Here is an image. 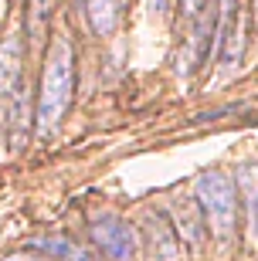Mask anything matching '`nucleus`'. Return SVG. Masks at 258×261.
<instances>
[{"mask_svg": "<svg viewBox=\"0 0 258 261\" xmlns=\"http://www.w3.org/2000/svg\"><path fill=\"white\" fill-rule=\"evenodd\" d=\"M173 231H177V238H183V244L201 248L207 224H204V214L194 197H177L173 200Z\"/></svg>", "mask_w": 258, "mask_h": 261, "instance_id": "0eeeda50", "label": "nucleus"}, {"mask_svg": "<svg viewBox=\"0 0 258 261\" xmlns=\"http://www.w3.org/2000/svg\"><path fill=\"white\" fill-rule=\"evenodd\" d=\"M255 17H258V0H255Z\"/></svg>", "mask_w": 258, "mask_h": 261, "instance_id": "f3484780", "label": "nucleus"}, {"mask_svg": "<svg viewBox=\"0 0 258 261\" xmlns=\"http://www.w3.org/2000/svg\"><path fill=\"white\" fill-rule=\"evenodd\" d=\"M17 92H24V41L7 34L0 41V106L14 102Z\"/></svg>", "mask_w": 258, "mask_h": 261, "instance_id": "39448f33", "label": "nucleus"}, {"mask_svg": "<svg viewBox=\"0 0 258 261\" xmlns=\"http://www.w3.org/2000/svg\"><path fill=\"white\" fill-rule=\"evenodd\" d=\"M214 38H218V55H221V61H224L228 68L241 65L245 38H241V7H238V0H218Z\"/></svg>", "mask_w": 258, "mask_h": 261, "instance_id": "20e7f679", "label": "nucleus"}, {"mask_svg": "<svg viewBox=\"0 0 258 261\" xmlns=\"http://www.w3.org/2000/svg\"><path fill=\"white\" fill-rule=\"evenodd\" d=\"M82 14L88 17V28L96 31L99 38H109V34L119 28V17H123V0H85Z\"/></svg>", "mask_w": 258, "mask_h": 261, "instance_id": "6e6552de", "label": "nucleus"}, {"mask_svg": "<svg viewBox=\"0 0 258 261\" xmlns=\"http://www.w3.org/2000/svg\"><path fill=\"white\" fill-rule=\"evenodd\" d=\"M4 17H7V0H0V24H4Z\"/></svg>", "mask_w": 258, "mask_h": 261, "instance_id": "2eb2a0df", "label": "nucleus"}, {"mask_svg": "<svg viewBox=\"0 0 258 261\" xmlns=\"http://www.w3.org/2000/svg\"><path fill=\"white\" fill-rule=\"evenodd\" d=\"M204 4H207V0H183V17H197V14H201V7Z\"/></svg>", "mask_w": 258, "mask_h": 261, "instance_id": "ddd939ff", "label": "nucleus"}, {"mask_svg": "<svg viewBox=\"0 0 258 261\" xmlns=\"http://www.w3.org/2000/svg\"><path fill=\"white\" fill-rule=\"evenodd\" d=\"M194 200L201 207L210 234L228 241L234 234V221H238V187H234V180L221 170H207L194 184Z\"/></svg>", "mask_w": 258, "mask_h": 261, "instance_id": "f03ea898", "label": "nucleus"}, {"mask_svg": "<svg viewBox=\"0 0 258 261\" xmlns=\"http://www.w3.org/2000/svg\"><path fill=\"white\" fill-rule=\"evenodd\" d=\"M51 14H55V0H31V10H28V38L34 44L44 41L48 34V24H51Z\"/></svg>", "mask_w": 258, "mask_h": 261, "instance_id": "9b49d317", "label": "nucleus"}, {"mask_svg": "<svg viewBox=\"0 0 258 261\" xmlns=\"http://www.w3.org/2000/svg\"><path fill=\"white\" fill-rule=\"evenodd\" d=\"M238 190L245 197V214H248V241L258 244V163L238 170Z\"/></svg>", "mask_w": 258, "mask_h": 261, "instance_id": "9d476101", "label": "nucleus"}, {"mask_svg": "<svg viewBox=\"0 0 258 261\" xmlns=\"http://www.w3.org/2000/svg\"><path fill=\"white\" fill-rule=\"evenodd\" d=\"M92 241L99 244V251L109 254L112 261H129L136 258L139 251V238H136V227L123 217H112V214H105L92 224Z\"/></svg>", "mask_w": 258, "mask_h": 261, "instance_id": "7ed1b4c3", "label": "nucleus"}, {"mask_svg": "<svg viewBox=\"0 0 258 261\" xmlns=\"http://www.w3.org/2000/svg\"><path fill=\"white\" fill-rule=\"evenodd\" d=\"M0 261H48V258H41V254H7Z\"/></svg>", "mask_w": 258, "mask_h": 261, "instance_id": "4468645a", "label": "nucleus"}, {"mask_svg": "<svg viewBox=\"0 0 258 261\" xmlns=\"http://www.w3.org/2000/svg\"><path fill=\"white\" fill-rule=\"evenodd\" d=\"M28 248L48 261H96L82 244L68 241V238H34V241H28Z\"/></svg>", "mask_w": 258, "mask_h": 261, "instance_id": "1a4fd4ad", "label": "nucleus"}, {"mask_svg": "<svg viewBox=\"0 0 258 261\" xmlns=\"http://www.w3.org/2000/svg\"><path fill=\"white\" fill-rule=\"evenodd\" d=\"M75 92V51L65 38L55 41V48L44 58V75H41V95H38V133L48 136L58 129L72 106Z\"/></svg>", "mask_w": 258, "mask_h": 261, "instance_id": "f257e3e1", "label": "nucleus"}, {"mask_svg": "<svg viewBox=\"0 0 258 261\" xmlns=\"http://www.w3.org/2000/svg\"><path fill=\"white\" fill-rule=\"evenodd\" d=\"M143 234H146V248L156 261H173L177 258V231H173L170 217L163 211H150L143 221Z\"/></svg>", "mask_w": 258, "mask_h": 261, "instance_id": "423d86ee", "label": "nucleus"}, {"mask_svg": "<svg viewBox=\"0 0 258 261\" xmlns=\"http://www.w3.org/2000/svg\"><path fill=\"white\" fill-rule=\"evenodd\" d=\"M72 4H75V10H82V7H85V0H72Z\"/></svg>", "mask_w": 258, "mask_h": 261, "instance_id": "dca6fc26", "label": "nucleus"}, {"mask_svg": "<svg viewBox=\"0 0 258 261\" xmlns=\"http://www.w3.org/2000/svg\"><path fill=\"white\" fill-rule=\"evenodd\" d=\"M167 10H170V0H150V17L153 20L167 17Z\"/></svg>", "mask_w": 258, "mask_h": 261, "instance_id": "f8f14e48", "label": "nucleus"}]
</instances>
